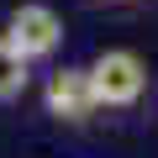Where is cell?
Here are the masks:
<instances>
[{
    "label": "cell",
    "instance_id": "obj_2",
    "mask_svg": "<svg viewBox=\"0 0 158 158\" xmlns=\"http://www.w3.org/2000/svg\"><path fill=\"white\" fill-rule=\"evenodd\" d=\"M0 37H6V42L32 63V58H53V53H58L63 21H58L53 6H37V0H32V6H16V11L6 16V32H0Z\"/></svg>",
    "mask_w": 158,
    "mask_h": 158
},
{
    "label": "cell",
    "instance_id": "obj_3",
    "mask_svg": "<svg viewBox=\"0 0 158 158\" xmlns=\"http://www.w3.org/2000/svg\"><path fill=\"white\" fill-rule=\"evenodd\" d=\"M42 106H48V116H58V121H85L90 111H100V106H95V90H90V74L74 69V63L48 74Z\"/></svg>",
    "mask_w": 158,
    "mask_h": 158
},
{
    "label": "cell",
    "instance_id": "obj_1",
    "mask_svg": "<svg viewBox=\"0 0 158 158\" xmlns=\"http://www.w3.org/2000/svg\"><path fill=\"white\" fill-rule=\"evenodd\" d=\"M90 90H95V106H111V111H127L148 95V63L132 53V48H106L90 69Z\"/></svg>",
    "mask_w": 158,
    "mask_h": 158
},
{
    "label": "cell",
    "instance_id": "obj_4",
    "mask_svg": "<svg viewBox=\"0 0 158 158\" xmlns=\"http://www.w3.org/2000/svg\"><path fill=\"white\" fill-rule=\"evenodd\" d=\"M27 79H32V63L0 37V100H16V95L27 90Z\"/></svg>",
    "mask_w": 158,
    "mask_h": 158
}]
</instances>
